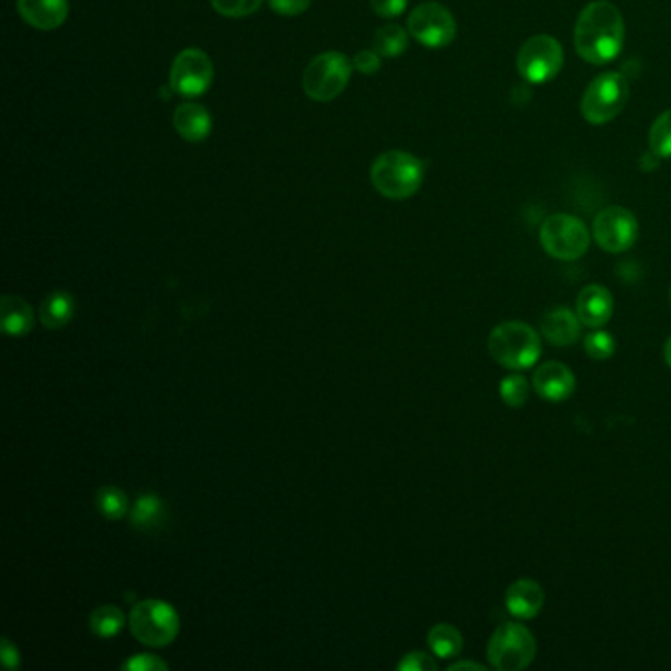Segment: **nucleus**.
Masks as SVG:
<instances>
[{"mask_svg":"<svg viewBox=\"0 0 671 671\" xmlns=\"http://www.w3.org/2000/svg\"><path fill=\"white\" fill-rule=\"evenodd\" d=\"M593 237L601 249L618 254L633 249L638 239V221L633 213L624 207H606L595 217Z\"/></svg>","mask_w":671,"mask_h":671,"instance_id":"nucleus-12","label":"nucleus"},{"mask_svg":"<svg viewBox=\"0 0 671 671\" xmlns=\"http://www.w3.org/2000/svg\"><path fill=\"white\" fill-rule=\"evenodd\" d=\"M2 663H4L9 670H16V668H19V650L12 646L9 638L2 640Z\"/></svg>","mask_w":671,"mask_h":671,"instance_id":"nucleus-35","label":"nucleus"},{"mask_svg":"<svg viewBox=\"0 0 671 671\" xmlns=\"http://www.w3.org/2000/svg\"><path fill=\"white\" fill-rule=\"evenodd\" d=\"M89 626L99 638H115L125 626V614L121 613L116 606L105 604L91 614Z\"/></svg>","mask_w":671,"mask_h":671,"instance_id":"nucleus-24","label":"nucleus"},{"mask_svg":"<svg viewBox=\"0 0 671 671\" xmlns=\"http://www.w3.org/2000/svg\"><path fill=\"white\" fill-rule=\"evenodd\" d=\"M663 359H666V363L671 368V336L668 341H666V346H663Z\"/></svg>","mask_w":671,"mask_h":671,"instance_id":"nucleus-37","label":"nucleus"},{"mask_svg":"<svg viewBox=\"0 0 671 671\" xmlns=\"http://www.w3.org/2000/svg\"><path fill=\"white\" fill-rule=\"evenodd\" d=\"M22 20L36 30H56L68 20V0H19Z\"/></svg>","mask_w":671,"mask_h":671,"instance_id":"nucleus-16","label":"nucleus"},{"mask_svg":"<svg viewBox=\"0 0 671 671\" xmlns=\"http://www.w3.org/2000/svg\"><path fill=\"white\" fill-rule=\"evenodd\" d=\"M73 314H76V302L68 292H54L39 307V319L46 329H61L68 326Z\"/></svg>","mask_w":671,"mask_h":671,"instance_id":"nucleus-21","label":"nucleus"},{"mask_svg":"<svg viewBox=\"0 0 671 671\" xmlns=\"http://www.w3.org/2000/svg\"><path fill=\"white\" fill-rule=\"evenodd\" d=\"M628 101V83L623 73L606 71L595 77L591 86L587 87L585 95L581 101V113L591 125H604L623 113Z\"/></svg>","mask_w":671,"mask_h":671,"instance_id":"nucleus-7","label":"nucleus"},{"mask_svg":"<svg viewBox=\"0 0 671 671\" xmlns=\"http://www.w3.org/2000/svg\"><path fill=\"white\" fill-rule=\"evenodd\" d=\"M537 644L534 634L524 624L507 623L490 636L487 658L490 668L499 671L526 670L536 658Z\"/></svg>","mask_w":671,"mask_h":671,"instance_id":"nucleus-4","label":"nucleus"},{"mask_svg":"<svg viewBox=\"0 0 671 671\" xmlns=\"http://www.w3.org/2000/svg\"><path fill=\"white\" fill-rule=\"evenodd\" d=\"M130 630L146 646L162 648L173 642L180 633V616L172 604L150 599L133 609Z\"/></svg>","mask_w":671,"mask_h":671,"instance_id":"nucleus-8","label":"nucleus"},{"mask_svg":"<svg viewBox=\"0 0 671 671\" xmlns=\"http://www.w3.org/2000/svg\"><path fill=\"white\" fill-rule=\"evenodd\" d=\"M527 394H530V384L522 374L512 373L507 378H502L500 398L510 408H522L526 403Z\"/></svg>","mask_w":671,"mask_h":671,"instance_id":"nucleus-27","label":"nucleus"},{"mask_svg":"<svg viewBox=\"0 0 671 671\" xmlns=\"http://www.w3.org/2000/svg\"><path fill=\"white\" fill-rule=\"evenodd\" d=\"M353 73V61L339 54L326 52L309 61L304 71V91L309 99L327 103L341 95Z\"/></svg>","mask_w":671,"mask_h":671,"instance_id":"nucleus-5","label":"nucleus"},{"mask_svg":"<svg viewBox=\"0 0 671 671\" xmlns=\"http://www.w3.org/2000/svg\"><path fill=\"white\" fill-rule=\"evenodd\" d=\"M373 48L383 58H396L408 48V34L398 24H386L383 29L376 30Z\"/></svg>","mask_w":671,"mask_h":671,"instance_id":"nucleus-23","label":"nucleus"},{"mask_svg":"<svg viewBox=\"0 0 671 671\" xmlns=\"http://www.w3.org/2000/svg\"><path fill=\"white\" fill-rule=\"evenodd\" d=\"M213 64L209 56L197 48L180 52L170 69L173 93L182 96H200L212 87Z\"/></svg>","mask_w":671,"mask_h":671,"instance_id":"nucleus-11","label":"nucleus"},{"mask_svg":"<svg viewBox=\"0 0 671 671\" xmlns=\"http://www.w3.org/2000/svg\"><path fill=\"white\" fill-rule=\"evenodd\" d=\"M670 304H671V289H670Z\"/></svg>","mask_w":671,"mask_h":671,"instance_id":"nucleus-38","label":"nucleus"},{"mask_svg":"<svg viewBox=\"0 0 671 671\" xmlns=\"http://www.w3.org/2000/svg\"><path fill=\"white\" fill-rule=\"evenodd\" d=\"M428 644L437 658H455L463 650V636L459 630L451 624H435L428 634Z\"/></svg>","mask_w":671,"mask_h":671,"instance_id":"nucleus-22","label":"nucleus"},{"mask_svg":"<svg viewBox=\"0 0 671 671\" xmlns=\"http://www.w3.org/2000/svg\"><path fill=\"white\" fill-rule=\"evenodd\" d=\"M504 603H507V609L512 616L522 618V621H530L544 609L546 595H544V589L536 581L519 579L507 589Z\"/></svg>","mask_w":671,"mask_h":671,"instance_id":"nucleus-17","label":"nucleus"},{"mask_svg":"<svg viewBox=\"0 0 671 671\" xmlns=\"http://www.w3.org/2000/svg\"><path fill=\"white\" fill-rule=\"evenodd\" d=\"M648 143L658 158L671 160V109L663 111L662 115L653 121Z\"/></svg>","mask_w":671,"mask_h":671,"instance_id":"nucleus-26","label":"nucleus"},{"mask_svg":"<svg viewBox=\"0 0 671 671\" xmlns=\"http://www.w3.org/2000/svg\"><path fill=\"white\" fill-rule=\"evenodd\" d=\"M173 128L183 140L197 145L212 135V115L205 106L197 103H183L173 113Z\"/></svg>","mask_w":671,"mask_h":671,"instance_id":"nucleus-18","label":"nucleus"},{"mask_svg":"<svg viewBox=\"0 0 671 671\" xmlns=\"http://www.w3.org/2000/svg\"><path fill=\"white\" fill-rule=\"evenodd\" d=\"M581 319L569 307H554L539 321L542 336L554 346H569L581 337Z\"/></svg>","mask_w":671,"mask_h":671,"instance_id":"nucleus-15","label":"nucleus"},{"mask_svg":"<svg viewBox=\"0 0 671 671\" xmlns=\"http://www.w3.org/2000/svg\"><path fill=\"white\" fill-rule=\"evenodd\" d=\"M585 351L587 355L595 359V361H606L616 351L614 337L609 331H595V333L585 337Z\"/></svg>","mask_w":671,"mask_h":671,"instance_id":"nucleus-29","label":"nucleus"},{"mask_svg":"<svg viewBox=\"0 0 671 671\" xmlns=\"http://www.w3.org/2000/svg\"><path fill=\"white\" fill-rule=\"evenodd\" d=\"M450 670L451 671H457V670L485 671V670H487V668H485V666H480V663H475V662H457V663H453V666H451Z\"/></svg>","mask_w":671,"mask_h":671,"instance_id":"nucleus-36","label":"nucleus"},{"mask_svg":"<svg viewBox=\"0 0 671 671\" xmlns=\"http://www.w3.org/2000/svg\"><path fill=\"white\" fill-rule=\"evenodd\" d=\"M123 668L125 670L130 671H166L168 670V666L166 662H162L158 656H152V653H138L135 656L133 660H128V662L123 663Z\"/></svg>","mask_w":671,"mask_h":671,"instance_id":"nucleus-31","label":"nucleus"},{"mask_svg":"<svg viewBox=\"0 0 671 671\" xmlns=\"http://www.w3.org/2000/svg\"><path fill=\"white\" fill-rule=\"evenodd\" d=\"M130 522L140 532H156L166 522V504L158 494H140L136 500L135 509L130 512Z\"/></svg>","mask_w":671,"mask_h":671,"instance_id":"nucleus-20","label":"nucleus"},{"mask_svg":"<svg viewBox=\"0 0 671 671\" xmlns=\"http://www.w3.org/2000/svg\"><path fill=\"white\" fill-rule=\"evenodd\" d=\"M408 30L425 48L440 49L450 46L457 34V24L440 2H423L410 12Z\"/></svg>","mask_w":671,"mask_h":671,"instance_id":"nucleus-10","label":"nucleus"},{"mask_svg":"<svg viewBox=\"0 0 671 671\" xmlns=\"http://www.w3.org/2000/svg\"><path fill=\"white\" fill-rule=\"evenodd\" d=\"M573 42L579 56L593 66H604L618 58L624 46L621 10L606 0L587 4L577 19Z\"/></svg>","mask_w":671,"mask_h":671,"instance_id":"nucleus-1","label":"nucleus"},{"mask_svg":"<svg viewBox=\"0 0 671 671\" xmlns=\"http://www.w3.org/2000/svg\"><path fill=\"white\" fill-rule=\"evenodd\" d=\"M213 9L225 19H244L254 14L264 0H212Z\"/></svg>","mask_w":671,"mask_h":671,"instance_id":"nucleus-28","label":"nucleus"},{"mask_svg":"<svg viewBox=\"0 0 671 671\" xmlns=\"http://www.w3.org/2000/svg\"><path fill=\"white\" fill-rule=\"evenodd\" d=\"M520 76L530 83H547L564 66V48L556 38L537 34L522 44L516 58Z\"/></svg>","mask_w":671,"mask_h":671,"instance_id":"nucleus-9","label":"nucleus"},{"mask_svg":"<svg viewBox=\"0 0 671 671\" xmlns=\"http://www.w3.org/2000/svg\"><path fill=\"white\" fill-rule=\"evenodd\" d=\"M371 4H373V10L378 16L396 19L408 7V0H371Z\"/></svg>","mask_w":671,"mask_h":671,"instance_id":"nucleus-33","label":"nucleus"},{"mask_svg":"<svg viewBox=\"0 0 671 671\" xmlns=\"http://www.w3.org/2000/svg\"><path fill=\"white\" fill-rule=\"evenodd\" d=\"M539 242L549 257L557 260L581 259L589 249L591 235L585 223L567 213H557L547 217L539 229Z\"/></svg>","mask_w":671,"mask_h":671,"instance_id":"nucleus-6","label":"nucleus"},{"mask_svg":"<svg viewBox=\"0 0 671 671\" xmlns=\"http://www.w3.org/2000/svg\"><path fill=\"white\" fill-rule=\"evenodd\" d=\"M96 510L105 516L106 520L125 519L128 512V499L125 492L116 487H103L96 492L95 497Z\"/></svg>","mask_w":671,"mask_h":671,"instance_id":"nucleus-25","label":"nucleus"},{"mask_svg":"<svg viewBox=\"0 0 671 671\" xmlns=\"http://www.w3.org/2000/svg\"><path fill=\"white\" fill-rule=\"evenodd\" d=\"M614 299L611 292L601 284H591L579 292L576 314L581 323L591 329H601L613 317Z\"/></svg>","mask_w":671,"mask_h":671,"instance_id":"nucleus-14","label":"nucleus"},{"mask_svg":"<svg viewBox=\"0 0 671 671\" xmlns=\"http://www.w3.org/2000/svg\"><path fill=\"white\" fill-rule=\"evenodd\" d=\"M374 190L388 200H406L422 187L423 163L402 150L384 152L371 168Z\"/></svg>","mask_w":671,"mask_h":671,"instance_id":"nucleus-3","label":"nucleus"},{"mask_svg":"<svg viewBox=\"0 0 671 671\" xmlns=\"http://www.w3.org/2000/svg\"><path fill=\"white\" fill-rule=\"evenodd\" d=\"M269 2L272 10L282 16H299L311 4V0H269Z\"/></svg>","mask_w":671,"mask_h":671,"instance_id":"nucleus-32","label":"nucleus"},{"mask_svg":"<svg viewBox=\"0 0 671 671\" xmlns=\"http://www.w3.org/2000/svg\"><path fill=\"white\" fill-rule=\"evenodd\" d=\"M353 68L359 69L361 73H376L378 69H380V56L376 54V52H371V49H366V52H359L355 58H353Z\"/></svg>","mask_w":671,"mask_h":671,"instance_id":"nucleus-34","label":"nucleus"},{"mask_svg":"<svg viewBox=\"0 0 671 671\" xmlns=\"http://www.w3.org/2000/svg\"><path fill=\"white\" fill-rule=\"evenodd\" d=\"M400 671H435L437 663L433 662L432 656L423 652L406 653L402 662L398 663Z\"/></svg>","mask_w":671,"mask_h":671,"instance_id":"nucleus-30","label":"nucleus"},{"mask_svg":"<svg viewBox=\"0 0 671 671\" xmlns=\"http://www.w3.org/2000/svg\"><path fill=\"white\" fill-rule=\"evenodd\" d=\"M534 390L547 402H564L576 393L577 378L573 371L564 363L549 361L534 373Z\"/></svg>","mask_w":671,"mask_h":671,"instance_id":"nucleus-13","label":"nucleus"},{"mask_svg":"<svg viewBox=\"0 0 671 671\" xmlns=\"http://www.w3.org/2000/svg\"><path fill=\"white\" fill-rule=\"evenodd\" d=\"M0 319L7 336L22 337L34 327L32 307L16 296H4L0 299Z\"/></svg>","mask_w":671,"mask_h":671,"instance_id":"nucleus-19","label":"nucleus"},{"mask_svg":"<svg viewBox=\"0 0 671 671\" xmlns=\"http://www.w3.org/2000/svg\"><path fill=\"white\" fill-rule=\"evenodd\" d=\"M489 353L509 371H526L542 355V339L524 321H504L490 331Z\"/></svg>","mask_w":671,"mask_h":671,"instance_id":"nucleus-2","label":"nucleus"}]
</instances>
